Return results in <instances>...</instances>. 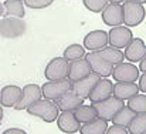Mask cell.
Returning <instances> with one entry per match:
<instances>
[{
  "label": "cell",
  "instance_id": "cell-1",
  "mask_svg": "<svg viewBox=\"0 0 146 134\" xmlns=\"http://www.w3.org/2000/svg\"><path fill=\"white\" fill-rule=\"evenodd\" d=\"M27 111L30 116L38 117L46 123H54L60 116V113H58L60 110H58L55 101H51L47 98H41V100L36 101L33 106H30L27 108Z\"/></svg>",
  "mask_w": 146,
  "mask_h": 134
},
{
  "label": "cell",
  "instance_id": "cell-2",
  "mask_svg": "<svg viewBox=\"0 0 146 134\" xmlns=\"http://www.w3.org/2000/svg\"><path fill=\"white\" fill-rule=\"evenodd\" d=\"M70 61L64 57H55L51 59L48 64L44 69V77L48 81H58L65 80L70 76Z\"/></svg>",
  "mask_w": 146,
  "mask_h": 134
},
{
  "label": "cell",
  "instance_id": "cell-3",
  "mask_svg": "<svg viewBox=\"0 0 146 134\" xmlns=\"http://www.w3.org/2000/svg\"><path fill=\"white\" fill-rule=\"evenodd\" d=\"M26 33V22L20 17L7 16L0 19V36L4 39H17Z\"/></svg>",
  "mask_w": 146,
  "mask_h": 134
},
{
  "label": "cell",
  "instance_id": "cell-4",
  "mask_svg": "<svg viewBox=\"0 0 146 134\" xmlns=\"http://www.w3.org/2000/svg\"><path fill=\"white\" fill-rule=\"evenodd\" d=\"M94 107L97 110L99 119H102L105 121H112V119L116 116V113L125 107V103H123V100H121L115 96H111L109 98H106L104 101L94 103Z\"/></svg>",
  "mask_w": 146,
  "mask_h": 134
},
{
  "label": "cell",
  "instance_id": "cell-5",
  "mask_svg": "<svg viewBox=\"0 0 146 134\" xmlns=\"http://www.w3.org/2000/svg\"><path fill=\"white\" fill-rule=\"evenodd\" d=\"M122 7H123V24L125 26L136 27L145 20L146 10L143 7V4L126 0Z\"/></svg>",
  "mask_w": 146,
  "mask_h": 134
},
{
  "label": "cell",
  "instance_id": "cell-6",
  "mask_svg": "<svg viewBox=\"0 0 146 134\" xmlns=\"http://www.w3.org/2000/svg\"><path fill=\"white\" fill-rule=\"evenodd\" d=\"M71 84H72V81H70L68 79L58 80V81H47L41 86L43 97L47 100H51V101H57L64 94L71 91Z\"/></svg>",
  "mask_w": 146,
  "mask_h": 134
},
{
  "label": "cell",
  "instance_id": "cell-7",
  "mask_svg": "<svg viewBox=\"0 0 146 134\" xmlns=\"http://www.w3.org/2000/svg\"><path fill=\"white\" fill-rule=\"evenodd\" d=\"M85 59L88 60L91 69H92V73H95L98 76L106 79L109 76H112L113 73V64H111L108 60H105L99 51H90L88 54H85Z\"/></svg>",
  "mask_w": 146,
  "mask_h": 134
},
{
  "label": "cell",
  "instance_id": "cell-8",
  "mask_svg": "<svg viewBox=\"0 0 146 134\" xmlns=\"http://www.w3.org/2000/svg\"><path fill=\"white\" fill-rule=\"evenodd\" d=\"M139 69L135 66V63H119L113 67L112 77L115 81H122V83H129V81H136L139 76Z\"/></svg>",
  "mask_w": 146,
  "mask_h": 134
},
{
  "label": "cell",
  "instance_id": "cell-9",
  "mask_svg": "<svg viewBox=\"0 0 146 134\" xmlns=\"http://www.w3.org/2000/svg\"><path fill=\"white\" fill-rule=\"evenodd\" d=\"M43 98V91L38 84H26L23 87V94L17 106L14 107L16 110H27L30 106H33L36 101Z\"/></svg>",
  "mask_w": 146,
  "mask_h": 134
},
{
  "label": "cell",
  "instance_id": "cell-10",
  "mask_svg": "<svg viewBox=\"0 0 146 134\" xmlns=\"http://www.w3.org/2000/svg\"><path fill=\"white\" fill-rule=\"evenodd\" d=\"M109 44L116 48H123L133 39V34L128 26H116L109 30Z\"/></svg>",
  "mask_w": 146,
  "mask_h": 134
},
{
  "label": "cell",
  "instance_id": "cell-11",
  "mask_svg": "<svg viewBox=\"0 0 146 134\" xmlns=\"http://www.w3.org/2000/svg\"><path fill=\"white\" fill-rule=\"evenodd\" d=\"M101 79H102L101 76H98L95 73H91L90 76L84 77L82 80L74 81V83L71 84V91L77 93L80 97H82L84 100H87V98H90L91 91L94 90V87L97 86L98 81H99Z\"/></svg>",
  "mask_w": 146,
  "mask_h": 134
},
{
  "label": "cell",
  "instance_id": "cell-12",
  "mask_svg": "<svg viewBox=\"0 0 146 134\" xmlns=\"http://www.w3.org/2000/svg\"><path fill=\"white\" fill-rule=\"evenodd\" d=\"M102 22L109 27H116L123 24V7L122 4L109 3L101 13Z\"/></svg>",
  "mask_w": 146,
  "mask_h": 134
},
{
  "label": "cell",
  "instance_id": "cell-13",
  "mask_svg": "<svg viewBox=\"0 0 146 134\" xmlns=\"http://www.w3.org/2000/svg\"><path fill=\"white\" fill-rule=\"evenodd\" d=\"M109 44V34L104 30H92L84 37V47L90 51H99Z\"/></svg>",
  "mask_w": 146,
  "mask_h": 134
},
{
  "label": "cell",
  "instance_id": "cell-14",
  "mask_svg": "<svg viewBox=\"0 0 146 134\" xmlns=\"http://www.w3.org/2000/svg\"><path fill=\"white\" fill-rule=\"evenodd\" d=\"M125 59L129 63H138L146 56V44L142 39H132V42L125 47Z\"/></svg>",
  "mask_w": 146,
  "mask_h": 134
},
{
  "label": "cell",
  "instance_id": "cell-15",
  "mask_svg": "<svg viewBox=\"0 0 146 134\" xmlns=\"http://www.w3.org/2000/svg\"><path fill=\"white\" fill-rule=\"evenodd\" d=\"M57 126L62 133L67 134H74L81 129V123L77 120L74 111H62L57 119Z\"/></svg>",
  "mask_w": 146,
  "mask_h": 134
},
{
  "label": "cell",
  "instance_id": "cell-16",
  "mask_svg": "<svg viewBox=\"0 0 146 134\" xmlns=\"http://www.w3.org/2000/svg\"><path fill=\"white\" fill-rule=\"evenodd\" d=\"M111 96H113V84H112V81L108 80V79H101L98 81V84L94 87V90L91 91L88 100L94 104V103H99V101H104V100L109 98Z\"/></svg>",
  "mask_w": 146,
  "mask_h": 134
},
{
  "label": "cell",
  "instance_id": "cell-17",
  "mask_svg": "<svg viewBox=\"0 0 146 134\" xmlns=\"http://www.w3.org/2000/svg\"><path fill=\"white\" fill-rule=\"evenodd\" d=\"M92 73V69L88 63V60L85 57L80 59V60H75V61H71L70 64V76H68V80L70 81H78V80H82L84 77L90 76Z\"/></svg>",
  "mask_w": 146,
  "mask_h": 134
},
{
  "label": "cell",
  "instance_id": "cell-18",
  "mask_svg": "<svg viewBox=\"0 0 146 134\" xmlns=\"http://www.w3.org/2000/svg\"><path fill=\"white\" fill-rule=\"evenodd\" d=\"M23 94V89L19 86H4L1 89V97H0V104L3 107L14 108L17 103L20 101Z\"/></svg>",
  "mask_w": 146,
  "mask_h": 134
},
{
  "label": "cell",
  "instance_id": "cell-19",
  "mask_svg": "<svg viewBox=\"0 0 146 134\" xmlns=\"http://www.w3.org/2000/svg\"><path fill=\"white\" fill-rule=\"evenodd\" d=\"M55 104H57L58 110H61V111H75L77 108H80L84 104V98L80 97L74 91H68L60 100H57Z\"/></svg>",
  "mask_w": 146,
  "mask_h": 134
},
{
  "label": "cell",
  "instance_id": "cell-20",
  "mask_svg": "<svg viewBox=\"0 0 146 134\" xmlns=\"http://www.w3.org/2000/svg\"><path fill=\"white\" fill-rule=\"evenodd\" d=\"M139 86L135 81H129V83H122V81H116L113 84V96L121 98V100H129L133 96H136L139 93Z\"/></svg>",
  "mask_w": 146,
  "mask_h": 134
},
{
  "label": "cell",
  "instance_id": "cell-21",
  "mask_svg": "<svg viewBox=\"0 0 146 134\" xmlns=\"http://www.w3.org/2000/svg\"><path fill=\"white\" fill-rule=\"evenodd\" d=\"M106 130H108V121L98 117L90 123L82 124L80 129V134H105Z\"/></svg>",
  "mask_w": 146,
  "mask_h": 134
},
{
  "label": "cell",
  "instance_id": "cell-22",
  "mask_svg": "<svg viewBox=\"0 0 146 134\" xmlns=\"http://www.w3.org/2000/svg\"><path fill=\"white\" fill-rule=\"evenodd\" d=\"M77 120L81 123V124H85V123H90L92 120L98 119V113L94 107V104H82L80 108H77L74 111Z\"/></svg>",
  "mask_w": 146,
  "mask_h": 134
},
{
  "label": "cell",
  "instance_id": "cell-23",
  "mask_svg": "<svg viewBox=\"0 0 146 134\" xmlns=\"http://www.w3.org/2000/svg\"><path fill=\"white\" fill-rule=\"evenodd\" d=\"M135 116H136V113L132 110V108H129L128 106H125L122 110H119L118 113H116V116L112 119V124H116V126H121V127H125V129H128V126L131 124V121L135 119Z\"/></svg>",
  "mask_w": 146,
  "mask_h": 134
},
{
  "label": "cell",
  "instance_id": "cell-24",
  "mask_svg": "<svg viewBox=\"0 0 146 134\" xmlns=\"http://www.w3.org/2000/svg\"><path fill=\"white\" fill-rule=\"evenodd\" d=\"M24 1L21 0H6L4 1V9H6V14L11 16V17H20L23 19L26 11H24Z\"/></svg>",
  "mask_w": 146,
  "mask_h": 134
},
{
  "label": "cell",
  "instance_id": "cell-25",
  "mask_svg": "<svg viewBox=\"0 0 146 134\" xmlns=\"http://www.w3.org/2000/svg\"><path fill=\"white\" fill-rule=\"evenodd\" d=\"M99 53H101V56H102L105 60H108V61H109L111 64H113V66L122 63L123 59H125V54L121 51V48H116V47H112V46L99 50Z\"/></svg>",
  "mask_w": 146,
  "mask_h": 134
},
{
  "label": "cell",
  "instance_id": "cell-26",
  "mask_svg": "<svg viewBox=\"0 0 146 134\" xmlns=\"http://www.w3.org/2000/svg\"><path fill=\"white\" fill-rule=\"evenodd\" d=\"M64 59H67L70 63L80 60L82 57H85V47L81 44H70L64 50Z\"/></svg>",
  "mask_w": 146,
  "mask_h": 134
},
{
  "label": "cell",
  "instance_id": "cell-27",
  "mask_svg": "<svg viewBox=\"0 0 146 134\" xmlns=\"http://www.w3.org/2000/svg\"><path fill=\"white\" fill-rule=\"evenodd\" d=\"M129 134H145L146 133V113L136 114L135 119L128 126Z\"/></svg>",
  "mask_w": 146,
  "mask_h": 134
},
{
  "label": "cell",
  "instance_id": "cell-28",
  "mask_svg": "<svg viewBox=\"0 0 146 134\" xmlns=\"http://www.w3.org/2000/svg\"><path fill=\"white\" fill-rule=\"evenodd\" d=\"M128 107L132 108L136 114L146 113V94H136L128 100Z\"/></svg>",
  "mask_w": 146,
  "mask_h": 134
},
{
  "label": "cell",
  "instance_id": "cell-29",
  "mask_svg": "<svg viewBox=\"0 0 146 134\" xmlns=\"http://www.w3.org/2000/svg\"><path fill=\"white\" fill-rule=\"evenodd\" d=\"M82 3L92 13H102V10L108 6V0H82Z\"/></svg>",
  "mask_w": 146,
  "mask_h": 134
},
{
  "label": "cell",
  "instance_id": "cell-30",
  "mask_svg": "<svg viewBox=\"0 0 146 134\" xmlns=\"http://www.w3.org/2000/svg\"><path fill=\"white\" fill-rule=\"evenodd\" d=\"M54 3V0H24V4L30 9L38 10V9H46Z\"/></svg>",
  "mask_w": 146,
  "mask_h": 134
},
{
  "label": "cell",
  "instance_id": "cell-31",
  "mask_svg": "<svg viewBox=\"0 0 146 134\" xmlns=\"http://www.w3.org/2000/svg\"><path fill=\"white\" fill-rule=\"evenodd\" d=\"M105 134H129V131H128V129H125V127L112 124L111 127H108V130H106Z\"/></svg>",
  "mask_w": 146,
  "mask_h": 134
},
{
  "label": "cell",
  "instance_id": "cell-32",
  "mask_svg": "<svg viewBox=\"0 0 146 134\" xmlns=\"http://www.w3.org/2000/svg\"><path fill=\"white\" fill-rule=\"evenodd\" d=\"M139 90L142 91V93H146V73H143L141 77H139Z\"/></svg>",
  "mask_w": 146,
  "mask_h": 134
},
{
  "label": "cell",
  "instance_id": "cell-33",
  "mask_svg": "<svg viewBox=\"0 0 146 134\" xmlns=\"http://www.w3.org/2000/svg\"><path fill=\"white\" fill-rule=\"evenodd\" d=\"M3 134H27V133L24 130H21V129H9V130L3 131Z\"/></svg>",
  "mask_w": 146,
  "mask_h": 134
},
{
  "label": "cell",
  "instance_id": "cell-34",
  "mask_svg": "<svg viewBox=\"0 0 146 134\" xmlns=\"http://www.w3.org/2000/svg\"><path fill=\"white\" fill-rule=\"evenodd\" d=\"M139 70L143 71V73H146V56L139 61Z\"/></svg>",
  "mask_w": 146,
  "mask_h": 134
},
{
  "label": "cell",
  "instance_id": "cell-35",
  "mask_svg": "<svg viewBox=\"0 0 146 134\" xmlns=\"http://www.w3.org/2000/svg\"><path fill=\"white\" fill-rule=\"evenodd\" d=\"M6 14V9H4V3H0V19Z\"/></svg>",
  "mask_w": 146,
  "mask_h": 134
},
{
  "label": "cell",
  "instance_id": "cell-36",
  "mask_svg": "<svg viewBox=\"0 0 146 134\" xmlns=\"http://www.w3.org/2000/svg\"><path fill=\"white\" fill-rule=\"evenodd\" d=\"M126 0H108V3H113V4H121V3H125Z\"/></svg>",
  "mask_w": 146,
  "mask_h": 134
},
{
  "label": "cell",
  "instance_id": "cell-37",
  "mask_svg": "<svg viewBox=\"0 0 146 134\" xmlns=\"http://www.w3.org/2000/svg\"><path fill=\"white\" fill-rule=\"evenodd\" d=\"M3 116H4V113H3V106H0V121L3 120Z\"/></svg>",
  "mask_w": 146,
  "mask_h": 134
},
{
  "label": "cell",
  "instance_id": "cell-38",
  "mask_svg": "<svg viewBox=\"0 0 146 134\" xmlns=\"http://www.w3.org/2000/svg\"><path fill=\"white\" fill-rule=\"evenodd\" d=\"M129 1H136V3H141V4H145L146 0H129Z\"/></svg>",
  "mask_w": 146,
  "mask_h": 134
},
{
  "label": "cell",
  "instance_id": "cell-39",
  "mask_svg": "<svg viewBox=\"0 0 146 134\" xmlns=\"http://www.w3.org/2000/svg\"><path fill=\"white\" fill-rule=\"evenodd\" d=\"M0 97H1V90H0Z\"/></svg>",
  "mask_w": 146,
  "mask_h": 134
},
{
  "label": "cell",
  "instance_id": "cell-40",
  "mask_svg": "<svg viewBox=\"0 0 146 134\" xmlns=\"http://www.w3.org/2000/svg\"><path fill=\"white\" fill-rule=\"evenodd\" d=\"M145 134H146V133H145Z\"/></svg>",
  "mask_w": 146,
  "mask_h": 134
}]
</instances>
